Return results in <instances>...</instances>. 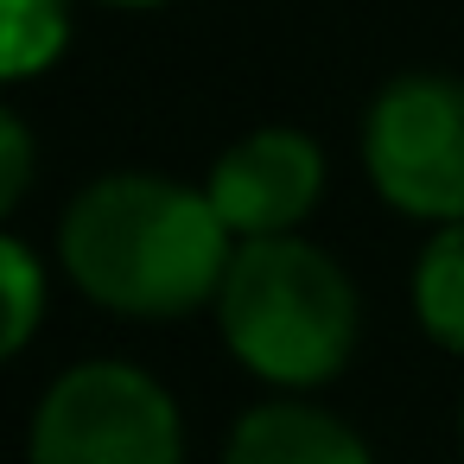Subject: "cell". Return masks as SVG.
<instances>
[{
	"mask_svg": "<svg viewBox=\"0 0 464 464\" xmlns=\"http://www.w3.org/2000/svg\"><path fill=\"white\" fill-rule=\"evenodd\" d=\"M58 261L77 293L115 318H185L217 305L236 236L210 191L153 172H109L71 198L58 223Z\"/></svg>",
	"mask_w": 464,
	"mask_h": 464,
	"instance_id": "cell-1",
	"label": "cell"
},
{
	"mask_svg": "<svg viewBox=\"0 0 464 464\" xmlns=\"http://www.w3.org/2000/svg\"><path fill=\"white\" fill-rule=\"evenodd\" d=\"M217 324L248 375L274 388H318L343 375L362 331V299L324 248L267 236L236 242L229 280L217 293Z\"/></svg>",
	"mask_w": 464,
	"mask_h": 464,
	"instance_id": "cell-2",
	"label": "cell"
},
{
	"mask_svg": "<svg viewBox=\"0 0 464 464\" xmlns=\"http://www.w3.org/2000/svg\"><path fill=\"white\" fill-rule=\"evenodd\" d=\"M362 172L413 223H464V77L407 71L362 115Z\"/></svg>",
	"mask_w": 464,
	"mask_h": 464,
	"instance_id": "cell-3",
	"label": "cell"
},
{
	"mask_svg": "<svg viewBox=\"0 0 464 464\" xmlns=\"http://www.w3.org/2000/svg\"><path fill=\"white\" fill-rule=\"evenodd\" d=\"M26 464H185L179 401L134 362H77L33 413Z\"/></svg>",
	"mask_w": 464,
	"mask_h": 464,
	"instance_id": "cell-4",
	"label": "cell"
},
{
	"mask_svg": "<svg viewBox=\"0 0 464 464\" xmlns=\"http://www.w3.org/2000/svg\"><path fill=\"white\" fill-rule=\"evenodd\" d=\"M204 191L236 242L293 236L324 191V153L299 128H255L210 166Z\"/></svg>",
	"mask_w": 464,
	"mask_h": 464,
	"instance_id": "cell-5",
	"label": "cell"
},
{
	"mask_svg": "<svg viewBox=\"0 0 464 464\" xmlns=\"http://www.w3.org/2000/svg\"><path fill=\"white\" fill-rule=\"evenodd\" d=\"M223 464H375V451L324 407L267 401L236 420Z\"/></svg>",
	"mask_w": 464,
	"mask_h": 464,
	"instance_id": "cell-6",
	"label": "cell"
},
{
	"mask_svg": "<svg viewBox=\"0 0 464 464\" xmlns=\"http://www.w3.org/2000/svg\"><path fill=\"white\" fill-rule=\"evenodd\" d=\"M413 318L445 350L464 356V223H445L413 261Z\"/></svg>",
	"mask_w": 464,
	"mask_h": 464,
	"instance_id": "cell-7",
	"label": "cell"
},
{
	"mask_svg": "<svg viewBox=\"0 0 464 464\" xmlns=\"http://www.w3.org/2000/svg\"><path fill=\"white\" fill-rule=\"evenodd\" d=\"M71 45V7L64 0H7V52H0V77L26 83L52 71Z\"/></svg>",
	"mask_w": 464,
	"mask_h": 464,
	"instance_id": "cell-8",
	"label": "cell"
},
{
	"mask_svg": "<svg viewBox=\"0 0 464 464\" xmlns=\"http://www.w3.org/2000/svg\"><path fill=\"white\" fill-rule=\"evenodd\" d=\"M0 280H7V356H20L45 318V267L20 236H0Z\"/></svg>",
	"mask_w": 464,
	"mask_h": 464,
	"instance_id": "cell-9",
	"label": "cell"
},
{
	"mask_svg": "<svg viewBox=\"0 0 464 464\" xmlns=\"http://www.w3.org/2000/svg\"><path fill=\"white\" fill-rule=\"evenodd\" d=\"M0 166H7V179H0V204H20L26 198V179H33V140H26V121L20 115H0Z\"/></svg>",
	"mask_w": 464,
	"mask_h": 464,
	"instance_id": "cell-10",
	"label": "cell"
},
{
	"mask_svg": "<svg viewBox=\"0 0 464 464\" xmlns=\"http://www.w3.org/2000/svg\"><path fill=\"white\" fill-rule=\"evenodd\" d=\"M109 7H166V0H109Z\"/></svg>",
	"mask_w": 464,
	"mask_h": 464,
	"instance_id": "cell-11",
	"label": "cell"
},
{
	"mask_svg": "<svg viewBox=\"0 0 464 464\" xmlns=\"http://www.w3.org/2000/svg\"><path fill=\"white\" fill-rule=\"evenodd\" d=\"M458 439H464V401H458Z\"/></svg>",
	"mask_w": 464,
	"mask_h": 464,
	"instance_id": "cell-12",
	"label": "cell"
}]
</instances>
